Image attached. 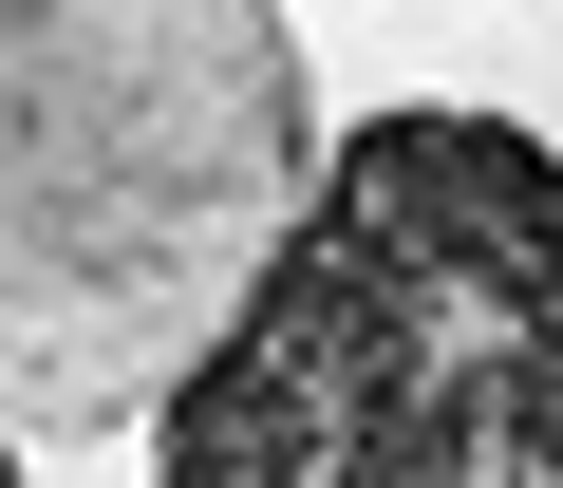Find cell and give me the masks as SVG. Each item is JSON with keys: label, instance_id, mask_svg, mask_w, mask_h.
<instances>
[{"label": "cell", "instance_id": "1", "mask_svg": "<svg viewBox=\"0 0 563 488\" xmlns=\"http://www.w3.org/2000/svg\"><path fill=\"white\" fill-rule=\"evenodd\" d=\"M151 488H563V151L470 95L357 113L151 395Z\"/></svg>", "mask_w": 563, "mask_h": 488}, {"label": "cell", "instance_id": "2", "mask_svg": "<svg viewBox=\"0 0 563 488\" xmlns=\"http://www.w3.org/2000/svg\"><path fill=\"white\" fill-rule=\"evenodd\" d=\"M282 0H0V432H132L301 207Z\"/></svg>", "mask_w": 563, "mask_h": 488}, {"label": "cell", "instance_id": "3", "mask_svg": "<svg viewBox=\"0 0 563 488\" xmlns=\"http://www.w3.org/2000/svg\"><path fill=\"white\" fill-rule=\"evenodd\" d=\"M0 488H20V432H0Z\"/></svg>", "mask_w": 563, "mask_h": 488}]
</instances>
